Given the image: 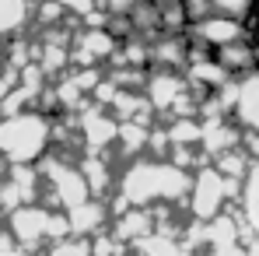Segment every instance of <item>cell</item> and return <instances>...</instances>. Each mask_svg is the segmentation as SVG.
Returning a JSON list of instances; mask_svg holds the SVG:
<instances>
[{
    "label": "cell",
    "mask_w": 259,
    "mask_h": 256,
    "mask_svg": "<svg viewBox=\"0 0 259 256\" xmlns=\"http://www.w3.org/2000/svg\"><path fill=\"white\" fill-rule=\"evenodd\" d=\"M189 172L175 169L172 162H151V158H133L119 175V211L144 207L151 211L154 204H172L189 193Z\"/></svg>",
    "instance_id": "1"
},
{
    "label": "cell",
    "mask_w": 259,
    "mask_h": 256,
    "mask_svg": "<svg viewBox=\"0 0 259 256\" xmlns=\"http://www.w3.org/2000/svg\"><path fill=\"white\" fill-rule=\"evenodd\" d=\"M53 144V123L46 113H18L0 116V162L7 165H32Z\"/></svg>",
    "instance_id": "2"
},
{
    "label": "cell",
    "mask_w": 259,
    "mask_h": 256,
    "mask_svg": "<svg viewBox=\"0 0 259 256\" xmlns=\"http://www.w3.org/2000/svg\"><path fill=\"white\" fill-rule=\"evenodd\" d=\"M18 249L25 253H39L42 246H53L60 239L70 235L67 228V217L53 207H42V204H25L18 211L7 214V232H4Z\"/></svg>",
    "instance_id": "3"
},
{
    "label": "cell",
    "mask_w": 259,
    "mask_h": 256,
    "mask_svg": "<svg viewBox=\"0 0 259 256\" xmlns=\"http://www.w3.org/2000/svg\"><path fill=\"white\" fill-rule=\"evenodd\" d=\"M39 179H42V193H49L53 207H60V214L74 211L77 204L91 200L88 193V182L77 165H67V162H46L39 169Z\"/></svg>",
    "instance_id": "4"
},
{
    "label": "cell",
    "mask_w": 259,
    "mask_h": 256,
    "mask_svg": "<svg viewBox=\"0 0 259 256\" xmlns=\"http://www.w3.org/2000/svg\"><path fill=\"white\" fill-rule=\"evenodd\" d=\"M231 182L224 175H217V169H203L193 182H189V207L200 221H214V214L221 211V204L228 200Z\"/></svg>",
    "instance_id": "5"
},
{
    "label": "cell",
    "mask_w": 259,
    "mask_h": 256,
    "mask_svg": "<svg viewBox=\"0 0 259 256\" xmlns=\"http://www.w3.org/2000/svg\"><path fill=\"white\" fill-rule=\"evenodd\" d=\"M182 95H186V81L179 70H154L144 81V98L154 113H172Z\"/></svg>",
    "instance_id": "6"
},
{
    "label": "cell",
    "mask_w": 259,
    "mask_h": 256,
    "mask_svg": "<svg viewBox=\"0 0 259 256\" xmlns=\"http://www.w3.org/2000/svg\"><path fill=\"white\" fill-rule=\"evenodd\" d=\"M116 133H119V123L105 113V109H88L81 113V137H84V148L91 155H102L105 148L116 144Z\"/></svg>",
    "instance_id": "7"
},
{
    "label": "cell",
    "mask_w": 259,
    "mask_h": 256,
    "mask_svg": "<svg viewBox=\"0 0 259 256\" xmlns=\"http://www.w3.org/2000/svg\"><path fill=\"white\" fill-rule=\"evenodd\" d=\"M67 217V228H70V235H77V239H95V235H102L105 232V221H109V211H105V204L102 200H84V204H77L74 211L63 214Z\"/></svg>",
    "instance_id": "8"
},
{
    "label": "cell",
    "mask_w": 259,
    "mask_h": 256,
    "mask_svg": "<svg viewBox=\"0 0 259 256\" xmlns=\"http://www.w3.org/2000/svg\"><path fill=\"white\" fill-rule=\"evenodd\" d=\"M154 232V221H151V211H144V207H126V211L119 214L116 221H112V239L123 246V242H140L144 235H151Z\"/></svg>",
    "instance_id": "9"
},
{
    "label": "cell",
    "mask_w": 259,
    "mask_h": 256,
    "mask_svg": "<svg viewBox=\"0 0 259 256\" xmlns=\"http://www.w3.org/2000/svg\"><path fill=\"white\" fill-rule=\"evenodd\" d=\"M235 116L242 120V127L259 130V74L235 81Z\"/></svg>",
    "instance_id": "10"
},
{
    "label": "cell",
    "mask_w": 259,
    "mask_h": 256,
    "mask_svg": "<svg viewBox=\"0 0 259 256\" xmlns=\"http://www.w3.org/2000/svg\"><path fill=\"white\" fill-rule=\"evenodd\" d=\"M32 11H35V0H0V39L25 35Z\"/></svg>",
    "instance_id": "11"
},
{
    "label": "cell",
    "mask_w": 259,
    "mask_h": 256,
    "mask_svg": "<svg viewBox=\"0 0 259 256\" xmlns=\"http://www.w3.org/2000/svg\"><path fill=\"white\" fill-rule=\"evenodd\" d=\"M147 137H151V127H144V123H119L116 144H119V151L126 158H133V155H140L147 148Z\"/></svg>",
    "instance_id": "12"
},
{
    "label": "cell",
    "mask_w": 259,
    "mask_h": 256,
    "mask_svg": "<svg viewBox=\"0 0 259 256\" xmlns=\"http://www.w3.org/2000/svg\"><path fill=\"white\" fill-rule=\"evenodd\" d=\"M46 256H91V239H77V235H67L53 246H46Z\"/></svg>",
    "instance_id": "13"
},
{
    "label": "cell",
    "mask_w": 259,
    "mask_h": 256,
    "mask_svg": "<svg viewBox=\"0 0 259 256\" xmlns=\"http://www.w3.org/2000/svg\"><path fill=\"white\" fill-rule=\"evenodd\" d=\"M252 7H256V0H210V11L221 18H231V21L245 18Z\"/></svg>",
    "instance_id": "14"
},
{
    "label": "cell",
    "mask_w": 259,
    "mask_h": 256,
    "mask_svg": "<svg viewBox=\"0 0 259 256\" xmlns=\"http://www.w3.org/2000/svg\"><path fill=\"white\" fill-rule=\"evenodd\" d=\"M0 256H35V253H25V249H18L7 235H4V228H0Z\"/></svg>",
    "instance_id": "15"
},
{
    "label": "cell",
    "mask_w": 259,
    "mask_h": 256,
    "mask_svg": "<svg viewBox=\"0 0 259 256\" xmlns=\"http://www.w3.org/2000/svg\"><path fill=\"white\" fill-rule=\"evenodd\" d=\"M147 4H158V7H165V4H175V0H147Z\"/></svg>",
    "instance_id": "16"
}]
</instances>
